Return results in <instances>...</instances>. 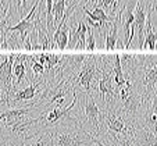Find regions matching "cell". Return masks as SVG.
Listing matches in <instances>:
<instances>
[{
  "label": "cell",
  "instance_id": "obj_11",
  "mask_svg": "<svg viewBox=\"0 0 157 146\" xmlns=\"http://www.w3.org/2000/svg\"><path fill=\"white\" fill-rule=\"evenodd\" d=\"M27 59L25 56H21V54H17L14 60V64H13V74L17 78V83H21L25 79V64L24 60Z\"/></svg>",
  "mask_w": 157,
  "mask_h": 146
},
{
  "label": "cell",
  "instance_id": "obj_8",
  "mask_svg": "<svg viewBox=\"0 0 157 146\" xmlns=\"http://www.w3.org/2000/svg\"><path fill=\"white\" fill-rule=\"evenodd\" d=\"M120 13L116 15V18H113L111 21V28L106 31V49L107 50H113L116 49V45H117V39H118V25L121 22L120 20Z\"/></svg>",
  "mask_w": 157,
  "mask_h": 146
},
{
  "label": "cell",
  "instance_id": "obj_18",
  "mask_svg": "<svg viewBox=\"0 0 157 146\" xmlns=\"http://www.w3.org/2000/svg\"><path fill=\"white\" fill-rule=\"evenodd\" d=\"M32 146H43V138H40V139L38 140V142H35Z\"/></svg>",
  "mask_w": 157,
  "mask_h": 146
},
{
  "label": "cell",
  "instance_id": "obj_10",
  "mask_svg": "<svg viewBox=\"0 0 157 146\" xmlns=\"http://www.w3.org/2000/svg\"><path fill=\"white\" fill-rule=\"evenodd\" d=\"M42 85V81H39V82H35V83H31L28 88H25V89L22 90H18L17 93L14 95V98L10 99V103L11 102H14V103H17V102H22V100H31V99H33V96H35L36 90H38V88Z\"/></svg>",
  "mask_w": 157,
  "mask_h": 146
},
{
  "label": "cell",
  "instance_id": "obj_13",
  "mask_svg": "<svg viewBox=\"0 0 157 146\" xmlns=\"http://www.w3.org/2000/svg\"><path fill=\"white\" fill-rule=\"evenodd\" d=\"M65 2L67 0H57L53 3V9H52V14H53V22L54 25L59 24L61 17L64 15L65 11Z\"/></svg>",
  "mask_w": 157,
  "mask_h": 146
},
{
  "label": "cell",
  "instance_id": "obj_9",
  "mask_svg": "<svg viewBox=\"0 0 157 146\" xmlns=\"http://www.w3.org/2000/svg\"><path fill=\"white\" fill-rule=\"evenodd\" d=\"M83 13L86 14L88 18H90L92 21H96L99 24H101L103 27L107 22H111V21H113V17H109V15L106 14V11H104L100 6H98L96 3H95V6H93V10H88L86 7H83Z\"/></svg>",
  "mask_w": 157,
  "mask_h": 146
},
{
  "label": "cell",
  "instance_id": "obj_19",
  "mask_svg": "<svg viewBox=\"0 0 157 146\" xmlns=\"http://www.w3.org/2000/svg\"><path fill=\"white\" fill-rule=\"evenodd\" d=\"M0 10H4V11H7V9H6V7H4L3 0H0Z\"/></svg>",
  "mask_w": 157,
  "mask_h": 146
},
{
  "label": "cell",
  "instance_id": "obj_20",
  "mask_svg": "<svg viewBox=\"0 0 157 146\" xmlns=\"http://www.w3.org/2000/svg\"><path fill=\"white\" fill-rule=\"evenodd\" d=\"M25 142H27V139H25V138H24V139H22V142H21V143H18L17 146H25Z\"/></svg>",
  "mask_w": 157,
  "mask_h": 146
},
{
  "label": "cell",
  "instance_id": "obj_1",
  "mask_svg": "<svg viewBox=\"0 0 157 146\" xmlns=\"http://www.w3.org/2000/svg\"><path fill=\"white\" fill-rule=\"evenodd\" d=\"M50 145L49 146H82L92 145L88 135V129L83 128L82 122L72 121L67 124V121L61 125H57L49 134Z\"/></svg>",
  "mask_w": 157,
  "mask_h": 146
},
{
  "label": "cell",
  "instance_id": "obj_4",
  "mask_svg": "<svg viewBox=\"0 0 157 146\" xmlns=\"http://www.w3.org/2000/svg\"><path fill=\"white\" fill-rule=\"evenodd\" d=\"M42 0H36L35 4H33V7L31 9V11L28 13V15L25 18H22V20L18 22L17 25H14V27H7L6 29V33L7 32H18L21 36V43H24V40L28 38V36L31 35V33L35 31V22H36V9H38L39 6H40Z\"/></svg>",
  "mask_w": 157,
  "mask_h": 146
},
{
  "label": "cell",
  "instance_id": "obj_2",
  "mask_svg": "<svg viewBox=\"0 0 157 146\" xmlns=\"http://www.w3.org/2000/svg\"><path fill=\"white\" fill-rule=\"evenodd\" d=\"M36 106H38V103L29 104V106L22 109H13V110H7L4 113H0V121L3 122L6 128H9L13 134H15L18 127L22 125L25 121H28V120H25V116H28L29 111L33 107H36Z\"/></svg>",
  "mask_w": 157,
  "mask_h": 146
},
{
  "label": "cell",
  "instance_id": "obj_5",
  "mask_svg": "<svg viewBox=\"0 0 157 146\" xmlns=\"http://www.w3.org/2000/svg\"><path fill=\"white\" fill-rule=\"evenodd\" d=\"M83 114L85 118L89 124L92 125L95 134L100 135L101 132V110L99 109V106L96 104L93 96L90 95V92H86L85 98H83Z\"/></svg>",
  "mask_w": 157,
  "mask_h": 146
},
{
  "label": "cell",
  "instance_id": "obj_17",
  "mask_svg": "<svg viewBox=\"0 0 157 146\" xmlns=\"http://www.w3.org/2000/svg\"><path fill=\"white\" fill-rule=\"evenodd\" d=\"M88 135H89V139H90V142H92V143H95L96 146H113V145H111V143H103L100 139H98V138H95V136H93V135H92V132H89V131H88Z\"/></svg>",
  "mask_w": 157,
  "mask_h": 146
},
{
  "label": "cell",
  "instance_id": "obj_15",
  "mask_svg": "<svg viewBox=\"0 0 157 146\" xmlns=\"http://www.w3.org/2000/svg\"><path fill=\"white\" fill-rule=\"evenodd\" d=\"M81 3V0H71V3H70L68 9H67V11H64V15H63V18H65V20H68L70 15L74 13V10L77 9V6Z\"/></svg>",
  "mask_w": 157,
  "mask_h": 146
},
{
  "label": "cell",
  "instance_id": "obj_16",
  "mask_svg": "<svg viewBox=\"0 0 157 146\" xmlns=\"http://www.w3.org/2000/svg\"><path fill=\"white\" fill-rule=\"evenodd\" d=\"M32 71H33V74L35 75H42V74H44V67L42 66L39 61H36V60H32Z\"/></svg>",
  "mask_w": 157,
  "mask_h": 146
},
{
  "label": "cell",
  "instance_id": "obj_14",
  "mask_svg": "<svg viewBox=\"0 0 157 146\" xmlns=\"http://www.w3.org/2000/svg\"><path fill=\"white\" fill-rule=\"evenodd\" d=\"M86 49L90 52H95L96 49V42H95V36H93V31L92 27L88 25V31H86Z\"/></svg>",
  "mask_w": 157,
  "mask_h": 146
},
{
  "label": "cell",
  "instance_id": "obj_3",
  "mask_svg": "<svg viewBox=\"0 0 157 146\" xmlns=\"http://www.w3.org/2000/svg\"><path fill=\"white\" fill-rule=\"evenodd\" d=\"M99 72V68H98V64H96V60L95 59H85V61L82 63V66L79 67V71L77 72L74 78H70L68 81H72L81 86H83V89L86 92H90V82L93 81V78L96 77V74ZM72 85V86H74Z\"/></svg>",
  "mask_w": 157,
  "mask_h": 146
},
{
  "label": "cell",
  "instance_id": "obj_12",
  "mask_svg": "<svg viewBox=\"0 0 157 146\" xmlns=\"http://www.w3.org/2000/svg\"><path fill=\"white\" fill-rule=\"evenodd\" d=\"M86 31H88V25L85 24V21H79V24L77 27V46L75 49H86Z\"/></svg>",
  "mask_w": 157,
  "mask_h": 146
},
{
  "label": "cell",
  "instance_id": "obj_7",
  "mask_svg": "<svg viewBox=\"0 0 157 146\" xmlns=\"http://www.w3.org/2000/svg\"><path fill=\"white\" fill-rule=\"evenodd\" d=\"M101 72V78L99 79V93H100V99L106 100V96H110V100L117 96L118 93V88L114 85L113 77H111V71H107L106 66L103 64V67L100 68Z\"/></svg>",
  "mask_w": 157,
  "mask_h": 146
},
{
  "label": "cell",
  "instance_id": "obj_6",
  "mask_svg": "<svg viewBox=\"0 0 157 146\" xmlns=\"http://www.w3.org/2000/svg\"><path fill=\"white\" fill-rule=\"evenodd\" d=\"M145 24H146V7L145 0H138L133 10V29L138 33V48L143 49V38H145Z\"/></svg>",
  "mask_w": 157,
  "mask_h": 146
}]
</instances>
